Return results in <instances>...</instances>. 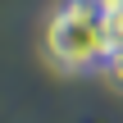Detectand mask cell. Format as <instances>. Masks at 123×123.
<instances>
[{"label": "cell", "instance_id": "cell-1", "mask_svg": "<svg viewBox=\"0 0 123 123\" xmlns=\"http://www.w3.org/2000/svg\"><path fill=\"white\" fill-rule=\"evenodd\" d=\"M46 59L64 73H100L114 37L91 0H64L46 23Z\"/></svg>", "mask_w": 123, "mask_h": 123}, {"label": "cell", "instance_id": "cell-2", "mask_svg": "<svg viewBox=\"0 0 123 123\" xmlns=\"http://www.w3.org/2000/svg\"><path fill=\"white\" fill-rule=\"evenodd\" d=\"M100 73H105V78L123 91V41H114V46H110V55H105V64H100Z\"/></svg>", "mask_w": 123, "mask_h": 123}, {"label": "cell", "instance_id": "cell-3", "mask_svg": "<svg viewBox=\"0 0 123 123\" xmlns=\"http://www.w3.org/2000/svg\"><path fill=\"white\" fill-rule=\"evenodd\" d=\"M91 5H96L100 14H114V9H123V0H91Z\"/></svg>", "mask_w": 123, "mask_h": 123}]
</instances>
